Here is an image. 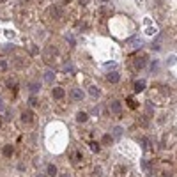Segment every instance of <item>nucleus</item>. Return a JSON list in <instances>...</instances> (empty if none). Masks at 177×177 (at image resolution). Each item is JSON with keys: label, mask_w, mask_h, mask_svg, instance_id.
Masks as SVG:
<instances>
[{"label": "nucleus", "mask_w": 177, "mask_h": 177, "mask_svg": "<svg viewBox=\"0 0 177 177\" xmlns=\"http://www.w3.org/2000/svg\"><path fill=\"white\" fill-rule=\"evenodd\" d=\"M46 170H48V174H50L51 177L57 175V166L55 165H48V168H46Z\"/></svg>", "instance_id": "5701e85b"}, {"label": "nucleus", "mask_w": 177, "mask_h": 177, "mask_svg": "<svg viewBox=\"0 0 177 177\" xmlns=\"http://www.w3.org/2000/svg\"><path fill=\"white\" fill-rule=\"evenodd\" d=\"M145 88V80H136V82L133 83V90L135 92H142Z\"/></svg>", "instance_id": "ddd939ff"}, {"label": "nucleus", "mask_w": 177, "mask_h": 177, "mask_svg": "<svg viewBox=\"0 0 177 177\" xmlns=\"http://www.w3.org/2000/svg\"><path fill=\"white\" fill-rule=\"evenodd\" d=\"M88 121V113L87 112H78L76 113V122H87Z\"/></svg>", "instance_id": "dca6fc26"}, {"label": "nucleus", "mask_w": 177, "mask_h": 177, "mask_svg": "<svg viewBox=\"0 0 177 177\" xmlns=\"http://www.w3.org/2000/svg\"><path fill=\"white\" fill-rule=\"evenodd\" d=\"M44 59H46V62H53L55 60V57H57V48H53V46H51V48H46V51H44Z\"/></svg>", "instance_id": "9d476101"}, {"label": "nucleus", "mask_w": 177, "mask_h": 177, "mask_svg": "<svg viewBox=\"0 0 177 177\" xmlns=\"http://www.w3.org/2000/svg\"><path fill=\"white\" fill-rule=\"evenodd\" d=\"M119 152H124L127 158H133V156H135V147H133L131 142H127V144L119 145Z\"/></svg>", "instance_id": "20e7f679"}, {"label": "nucleus", "mask_w": 177, "mask_h": 177, "mask_svg": "<svg viewBox=\"0 0 177 177\" xmlns=\"http://www.w3.org/2000/svg\"><path fill=\"white\" fill-rule=\"evenodd\" d=\"M168 98V88L163 87V85H158V87H154L152 90L149 92V99L152 101V103H163V101Z\"/></svg>", "instance_id": "f03ea898"}, {"label": "nucleus", "mask_w": 177, "mask_h": 177, "mask_svg": "<svg viewBox=\"0 0 177 177\" xmlns=\"http://www.w3.org/2000/svg\"><path fill=\"white\" fill-rule=\"evenodd\" d=\"M175 60H177V57L175 55H170V57H168V60H166V64H168V66H172Z\"/></svg>", "instance_id": "cd10ccee"}, {"label": "nucleus", "mask_w": 177, "mask_h": 177, "mask_svg": "<svg viewBox=\"0 0 177 177\" xmlns=\"http://www.w3.org/2000/svg\"><path fill=\"white\" fill-rule=\"evenodd\" d=\"M88 94L92 96L94 99H98V98L101 96V90H99L98 87H96V85H88Z\"/></svg>", "instance_id": "4468645a"}, {"label": "nucleus", "mask_w": 177, "mask_h": 177, "mask_svg": "<svg viewBox=\"0 0 177 177\" xmlns=\"http://www.w3.org/2000/svg\"><path fill=\"white\" fill-rule=\"evenodd\" d=\"M53 80H55V73L51 71V69H48V71L44 73V82H46V83H51Z\"/></svg>", "instance_id": "2eb2a0df"}, {"label": "nucleus", "mask_w": 177, "mask_h": 177, "mask_svg": "<svg viewBox=\"0 0 177 177\" xmlns=\"http://www.w3.org/2000/svg\"><path fill=\"white\" fill-rule=\"evenodd\" d=\"M18 170L23 172V170H25V165H22V163H20V165H18Z\"/></svg>", "instance_id": "72a5a7b5"}, {"label": "nucleus", "mask_w": 177, "mask_h": 177, "mask_svg": "<svg viewBox=\"0 0 177 177\" xmlns=\"http://www.w3.org/2000/svg\"><path fill=\"white\" fill-rule=\"evenodd\" d=\"M110 110L113 115H121L122 113V105H121V101H112V105H110Z\"/></svg>", "instance_id": "f8f14e48"}, {"label": "nucleus", "mask_w": 177, "mask_h": 177, "mask_svg": "<svg viewBox=\"0 0 177 177\" xmlns=\"http://www.w3.org/2000/svg\"><path fill=\"white\" fill-rule=\"evenodd\" d=\"M105 67H106V69H115L117 64H115V62H105Z\"/></svg>", "instance_id": "bb28decb"}, {"label": "nucleus", "mask_w": 177, "mask_h": 177, "mask_svg": "<svg viewBox=\"0 0 177 177\" xmlns=\"http://www.w3.org/2000/svg\"><path fill=\"white\" fill-rule=\"evenodd\" d=\"M6 37H14V32H7L6 30Z\"/></svg>", "instance_id": "473e14b6"}, {"label": "nucleus", "mask_w": 177, "mask_h": 177, "mask_svg": "<svg viewBox=\"0 0 177 177\" xmlns=\"http://www.w3.org/2000/svg\"><path fill=\"white\" fill-rule=\"evenodd\" d=\"M145 66H147V55H145V53H138V55L133 59V67H135V71H142Z\"/></svg>", "instance_id": "7ed1b4c3"}, {"label": "nucleus", "mask_w": 177, "mask_h": 177, "mask_svg": "<svg viewBox=\"0 0 177 177\" xmlns=\"http://www.w3.org/2000/svg\"><path fill=\"white\" fill-rule=\"evenodd\" d=\"M122 133H124V129H122V126H115L113 127V136H115L117 140L122 136Z\"/></svg>", "instance_id": "6ab92c4d"}, {"label": "nucleus", "mask_w": 177, "mask_h": 177, "mask_svg": "<svg viewBox=\"0 0 177 177\" xmlns=\"http://www.w3.org/2000/svg\"><path fill=\"white\" fill-rule=\"evenodd\" d=\"M39 88H41V85H39L37 82H32V83H28V90H30V92H39Z\"/></svg>", "instance_id": "a211bd4d"}, {"label": "nucleus", "mask_w": 177, "mask_h": 177, "mask_svg": "<svg viewBox=\"0 0 177 177\" xmlns=\"http://www.w3.org/2000/svg\"><path fill=\"white\" fill-rule=\"evenodd\" d=\"M126 170H127V168L124 165H117L115 166V177H122L124 174H126Z\"/></svg>", "instance_id": "f3484780"}, {"label": "nucleus", "mask_w": 177, "mask_h": 177, "mask_svg": "<svg viewBox=\"0 0 177 177\" xmlns=\"http://www.w3.org/2000/svg\"><path fill=\"white\" fill-rule=\"evenodd\" d=\"M69 96H71V99H73V101H83V99H85V92H83L82 88H78V87L73 88Z\"/></svg>", "instance_id": "0eeeda50"}, {"label": "nucleus", "mask_w": 177, "mask_h": 177, "mask_svg": "<svg viewBox=\"0 0 177 177\" xmlns=\"http://www.w3.org/2000/svg\"><path fill=\"white\" fill-rule=\"evenodd\" d=\"M62 69H64V73H73V69H74V66H73L71 62H66V64L62 66Z\"/></svg>", "instance_id": "4be33fe9"}, {"label": "nucleus", "mask_w": 177, "mask_h": 177, "mask_svg": "<svg viewBox=\"0 0 177 177\" xmlns=\"http://www.w3.org/2000/svg\"><path fill=\"white\" fill-rule=\"evenodd\" d=\"M106 82H110V83H119L121 82V73L119 71H112L106 74Z\"/></svg>", "instance_id": "9b49d317"}, {"label": "nucleus", "mask_w": 177, "mask_h": 177, "mask_svg": "<svg viewBox=\"0 0 177 177\" xmlns=\"http://www.w3.org/2000/svg\"><path fill=\"white\" fill-rule=\"evenodd\" d=\"M66 39L69 41V44H74V37H73V36H69V34H67V36H66Z\"/></svg>", "instance_id": "2f4dec72"}, {"label": "nucleus", "mask_w": 177, "mask_h": 177, "mask_svg": "<svg viewBox=\"0 0 177 177\" xmlns=\"http://www.w3.org/2000/svg\"><path fill=\"white\" fill-rule=\"evenodd\" d=\"M66 140H67V131L66 126L62 124H51L48 126V131H46V142H48V147L51 151H62L66 147Z\"/></svg>", "instance_id": "f257e3e1"}, {"label": "nucleus", "mask_w": 177, "mask_h": 177, "mask_svg": "<svg viewBox=\"0 0 177 177\" xmlns=\"http://www.w3.org/2000/svg\"><path fill=\"white\" fill-rule=\"evenodd\" d=\"M6 69H7V62L2 60V62H0V71H6Z\"/></svg>", "instance_id": "c756f323"}, {"label": "nucleus", "mask_w": 177, "mask_h": 177, "mask_svg": "<svg viewBox=\"0 0 177 177\" xmlns=\"http://www.w3.org/2000/svg\"><path fill=\"white\" fill-rule=\"evenodd\" d=\"M20 121H22L23 124H32V122L36 121V113H32L30 110L22 112V113H20Z\"/></svg>", "instance_id": "39448f33"}, {"label": "nucleus", "mask_w": 177, "mask_h": 177, "mask_svg": "<svg viewBox=\"0 0 177 177\" xmlns=\"http://www.w3.org/2000/svg\"><path fill=\"white\" fill-rule=\"evenodd\" d=\"M0 2H7V0H0Z\"/></svg>", "instance_id": "ea45409f"}, {"label": "nucleus", "mask_w": 177, "mask_h": 177, "mask_svg": "<svg viewBox=\"0 0 177 177\" xmlns=\"http://www.w3.org/2000/svg\"><path fill=\"white\" fill-rule=\"evenodd\" d=\"M133 46H135V48H140V46H142V41H140V39L136 37L135 41H133Z\"/></svg>", "instance_id": "c85d7f7f"}, {"label": "nucleus", "mask_w": 177, "mask_h": 177, "mask_svg": "<svg viewBox=\"0 0 177 177\" xmlns=\"http://www.w3.org/2000/svg\"><path fill=\"white\" fill-rule=\"evenodd\" d=\"M80 2H82V6H87L88 4V0H80Z\"/></svg>", "instance_id": "f704fd0d"}, {"label": "nucleus", "mask_w": 177, "mask_h": 177, "mask_svg": "<svg viewBox=\"0 0 177 177\" xmlns=\"http://www.w3.org/2000/svg\"><path fill=\"white\" fill-rule=\"evenodd\" d=\"M127 105H129V108H136V106H138V103L135 101V98H127Z\"/></svg>", "instance_id": "b1692460"}, {"label": "nucleus", "mask_w": 177, "mask_h": 177, "mask_svg": "<svg viewBox=\"0 0 177 177\" xmlns=\"http://www.w3.org/2000/svg\"><path fill=\"white\" fill-rule=\"evenodd\" d=\"M2 152H4V156L9 158V156H12V152H14V147H12V145H6V147L2 149Z\"/></svg>", "instance_id": "412c9836"}, {"label": "nucleus", "mask_w": 177, "mask_h": 177, "mask_svg": "<svg viewBox=\"0 0 177 177\" xmlns=\"http://www.w3.org/2000/svg\"><path fill=\"white\" fill-rule=\"evenodd\" d=\"M48 16H51L53 20H59L60 18V14H62V11H60V7L59 6H51V7H48Z\"/></svg>", "instance_id": "1a4fd4ad"}, {"label": "nucleus", "mask_w": 177, "mask_h": 177, "mask_svg": "<svg viewBox=\"0 0 177 177\" xmlns=\"http://www.w3.org/2000/svg\"><path fill=\"white\" fill-rule=\"evenodd\" d=\"M28 105L36 106V105H37V98H36V96H30V98H28Z\"/></svg>", "instance_id": "a878e982"}, {"label": "nucleus", "mask_w": 177, "mask_h": 177, "mask_svg": "<svg viewBox=\"0 0 177 177\" xmlns=\"http://www.w3.org/2000/svg\"><path fill=\"white\" fill-rule=\"evenodd\" d=\"M0 127H2V119H0Z\"/></svg>", "instance_id": "58836bf2"}, {"label": "nucleus", "mask_w": 177, "mask_h": 177, "mask_svg": "<svg viewBox=\"0 0 177 177\" xmlns=\"http://www.w3.org/2000/svg\"><path fill=\"white\" fill-rule=\"evenodd\" d=\"M62 177H69V175H67V174H64V175H62Z\"/></svg>", "instance_id": "4c0bfd02"}, {"label": "nucleus", "mask_w": 177, "mask_h": 177, "mask_svg": "<svg viewBox=\"0 0 177 177\" xmlns=\"http://www.w3.org/2000/svg\"><path fill=\"white\" fill-rule=\"evenodd\" d=\"M34 177H46V175H44V174H36Z\"/></svg>", "instance_id": "c9c22d12"}, {"label": "nucleus", "mask_w": 177, "mask_h": 177, "mask_svg": "<svg viewBox=\"0 0 177 177\" xmlns=\"http://www.w3.org/2000/svg\"><path fill=\"white\" fill-rule=\"evenodd\" d=\"M51 96H53V99L60 101V99H64L66 90H64V87H53V90H51Z\"/></svg>", "instance_id": "6e6552de"}, {"label": "nucleus", "mask_w": 177, "mask_h": 177, "mask_svg": "<svg viewBox=\"0 0 177 177\" xmlns=\"http://www.w3.org/2000/svg\"><path fill=\"white\" fill-rule=\"evenodd\" d=\"M144 25H145V34H147V36H154V34L158 32L151 18H145V20H144Z\"/></svg>", "instance_id": "423d86ee"}, {"label": "nucleus", "mask_w": 177, "mask_h": 177, "mask_svg": "<svg viewBox=\"0 0 177 177\" xmlns=\"http://www.w3.org/2000/svg\"><path fill=\"white\" fill-rule=\"evenodd\" d=\"M99 2H103V4H106V2H108V0H99Z\"/></svg>", "instance_id": "e433bc0d"}, {"label": "nucleus", "mask_w": 177, "mask_h": 177, "mask_svg": "<svg viewBox=\"0 0 177 177\" xmlns=\"http://www.w3.org/2000/svg\"><path fill=\"white\" fill-rule=\"evenodd\" d=\"M156 69H158V62H152L151 64V73H156Z\"/></svg>", "instance_id": "7c9ffc66"}, {"label": "nucleus", "mask_w": 177, "mask_h": 177, "mask_svg": "<svg viewBox=\"0 0 177 177\" xmlns=\"http://www.w3.org/2000/svg\"><path fill=\"white\" fill-rule=\"evenodd\" d=\"M101 142H103V145H112L113 144V138H112V135H103Z\"/></svg>", "instance_id": "aec40b11"}, {"label": "nucleus", "mask_w": 177, "mask_h": 177, "mask_svg": "<svg viewBox=\"0 0 177 177\" xmlns=\"http://www.w3.org/2000/svg\"><path fill=\"white\" fill-rule=\"evenodd\" d=\"M88 147H90V151H92V152H99V145L96 144V142H90V144H88Z\"/></svg>", "instance_id": "393cba45"}]
</instances>
